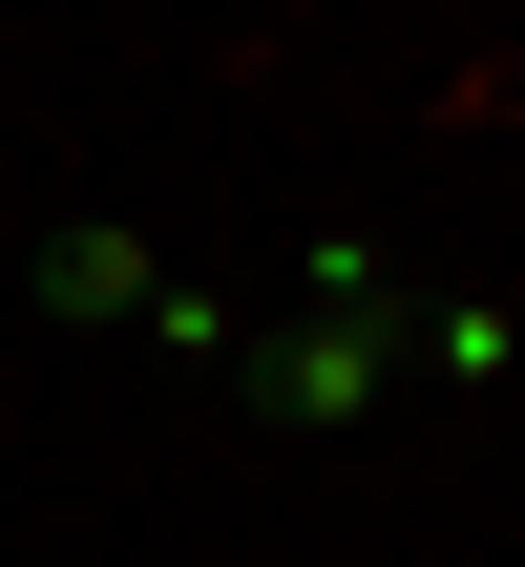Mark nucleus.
<instances>
[{
	"label": "nucleus",
	"instance_id": "f257e3e1",
	"mask_svg": "<svg viewBox=\"0 0 525 567\" xmlns=\"http://www.w3.org/2000/svg\"><path fill=\"white\" fill-rule=\"evenodd\" d=\"M400 316H421V274L379 252L358 295H295V316H253L231 400H253L274 442H337V421H379V400H400Z\"/></svg>",
	"mask_w": 525,
	"mask_h": 567
},
{
	"label": "nucleus",
	"instance_id": "f03ea898",
	"mask_svg": "<svg viewBox=\"0 0 525 567\" xmlns=\"http://www.w3.org/2000/svg\"><path fill=\"white\" fill-rule=\"evenodd\" d=\"M21 295H42L63 337H147V295H168V252H147L126 210H63V231L21 252Z\"/></svg>",
	"mask_w": 525,
	"mask_h": 567
},
{
	"label": "nucleus",
	"instance_id": "7ed1b4c3",
	"mask_svg": "<svg viewBox=\"0 0 525 567\" xmlns=\"http://www.w3.org/2000/svg\"><path fill=\"white\" fill-rule=\"evenodd\" d=\"M400 379H525V316L505 295H421L400 316Z\"/></svg>",
	"mask_w": 525,
	"mask_h": 567
}]
</instances>
